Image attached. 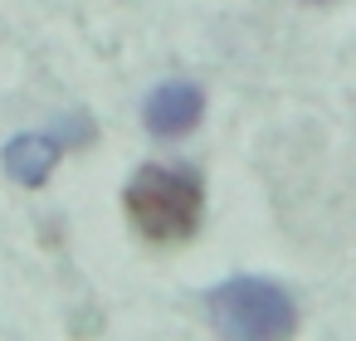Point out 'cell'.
Wrapping results in <instances>:
<instances>
[{"mask_svg":"<svg viewBox=\"0 0 356 341\" xmlns=\"http://www.w3.org/2000/svg\"><path fill=\"white\" fill-rule=\"evenodd\" d=\"M122 210H127V219L137 224L142 239L186 244L200 229L205 185H200L195 171H181V166H142L122 190Z\"/></svg>","mask_w":356,"mask_h":341,"instance_id":"cell-1","label":"cell"},{"mask_svg":"<svg viewBox=\"0 0 356 341\" xmlns=\"http://www.w3.org/2000/svg\"><path fill=\"white\" fill-rule=\"evenodd\" d=\"M205 302H210L215 331H225L234 341H283L298 331L293 297L268 278H229V283L210 288Z\"/></svg>","mask_w":356,"mask_h":341,"instance_id":"cell-2","label":"cell"},{"mask_svg":"<svg viewBox=\"0 0 356 341\" xmlns=\"http://www.w3.org/2000/svg\"><path fill=\"white\" fill-rule=\"evenodd\" d=\"M200 117H205V93H200L195 83H186V78L161 83V88L142 103V122H147V132H152V137H166V142L195 132Z\"/></svg>","mask_w":356,"mask_h":341,"instance_id":"cell-3","label":"cell"},{"mask_svg":"<svg viewBox=\"0 0 356 341\" xmlns=\"http://www.w3.org/2000/svg\"><path fill=\"white\" fill-rule=\"evenodd\" d=\"M64 156V132H20L6 142V151H0V161H6V176L20 181V185H44L54 176Z\"/></svg>","mask_w":356,"mask_h":341,"instance_id":"cell-4","label":"cell"},{"mask_svg":"<svg viewBox=\"0 0 356 341\" xmlns=\"http://www.w3.org/2000/svg\"><path fill=\"white\" fill-rule=\"evenodd\" d=\"M312 6H327V0H312Z\"/></svg>","mask_w":356,"mask_h":341,"instance_id":"cell-5","label":"cell"}]
</instances>
